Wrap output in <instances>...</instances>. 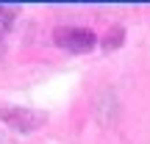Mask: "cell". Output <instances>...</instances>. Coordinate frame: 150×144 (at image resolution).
Returning a JSON list of instances; mask_svg holds the SVG:
<instances>
[{
    "mask_svg": "<svg viewBox=\"0 0 150 144\" xmlns=\"http://www.w3.org/2000/svg\"><path fill=\"white\" fill-rule=\"evenodd\" d=\"M122 42V28H111V33H106V39H103V47L106 50H111V47H117V44Z\"/></svg>",
    "mask_w": 150,
    "mask_h": 144,
    "instance_id": "4",
    "label": "cell"
},
{
    "mask_svg": "<svg viewBox=\"0 0 150 144\" xmlns=\"http://www.w3.org/2000/svg\"><path fill=\"white\" fill-rule=\"evenodd\" d=\"M0 119L8 125L11 130H20V133H31V130H39L45 122H47V114L42 111H31V108H0Z\"/></svg>",
    "mask_w": 150,
    "mask_h": 144,
    "instance_id": "2",
    "label": "cell"
},
{
    "mask_svg": "<svg viewBox=\"0 0 150 144\" xmlns=\"http://www.w3.org/2000/svg\"><path fill=\"white\" fill-rule=\"evenodd\" d=\"M53 42L59 44L61 50L67 53H89L92 47L97 44V36L95 31L89 28H75V25H64V28H56L53 31Z\"/></svg>",
    "mask_w": 150,
    "mask_h": 144,
    "instance_id": "1",
    "label": "cell"
},
{
    "mask_svg": "<svg viewBox=\"0 0 150 144\" xmlns=\"http://www.w3.org/2000/svg\"><path fill=\"white\" fill-rule=\"evenodd\" d=\"M17 14H20L17 6H0V55L6 53V42H8V33L17 22Z\"/></svg>",
    "mask_w": 150,
    "mask_h": 144,
    "instance_id": "3",
    "label": "cell"
}]
</instances>
